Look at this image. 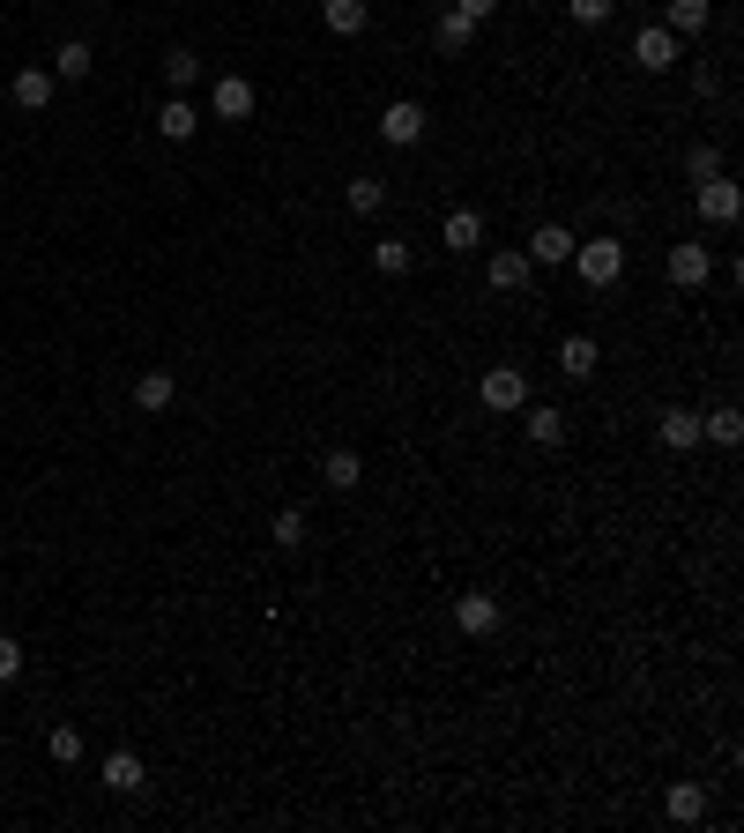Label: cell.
<instances>
[{"label":"cell","instance_id":"11","mask_svg":"<svg viewBox=\"0 0 744 833\" xmlns=\"http://www.w3.org/2000/svg\"><path fill=\"white\" fill-rule=\"evenodd\" d=\"M454 625H462L470 640L499 633V595H462V603H454Z\"/></svg>","mask_w":744,"mask_h":833},{"label":"cell","instance_id":"34","mask_svg":"<svg viewBox=\"0 0 744 833\" xmlns=\"http://www.w3.org/2000/svg\"><path fill=\"white\" fill-rule=\"evenodd\" d=\"M454 8H470V16H476V23H484V16H492V8H499V0H454Z\"/></svg>","mask_w":744,"mask_h":833},{"label":"cell","instance_id":"5","mask_svg":"<svg viewBox=\"0 0 744 833\" xmlns=\"http://www.w3.org/2000/svg\"><path fill=\"white\" fill-rule=\"evenodd\" d=\"M707 275H715V261H707V245H700V239L670 245V283H677V291H700Z\"/></svg>","mask_w":744,"mask_h":833},{"label":"cell","instance_id":"16","mask_svg":"<svg viewBox=\"0 0 744 833\" xmlns=\"http://www.w3.org/2000/svg\"><path fill=\"white\" fill-rule=\"evenodd\" d=\"M194 127H201V112L187 98H164V112H157V134L164 142H194Z\"/></svg>","mask_w":744,"mask_h":833},{"label":"cell","instance_id":"20","mask_svg":"<svg viewBox=\"0 0 744 833\" xmlns=\"http://www.w3.org/2000/svg\"><path fill=\"white\" fill-rule=\"evenodd\" d=\"M707 16H715V8H707V0H670V38H700V30H707Z\"/></svg>","mask_w":744,"mask_h":833},{"label":"cell","instance_id":"25","mask_svg":"<svg viewBox=\"0 0 744 833\" xmlns=\"http://www.w3.org/2000/svg\"><path fill=\"white\" fill-rule=\"evenodd\" d=\"M343 201H350V209H358V217H372V209L388 201V187H380V179H372V172H358V179H350V187H343Z\"/></svg>","mask_w":744,"mask_h":833},{"label":"cell","instance_id":"3","mask_svg":"<svg viewBox=\"0 0 744 833\" xmlns=\"http://www.w3.org/2000/svg\"><path fill=\"white\" fill-rule=\"evenodd\" d=\"M693 201H700V217H707V223H737L744 217L737 179H693Z\"/></svg>","mask_w":744,"mask_h":833},{"label":"cell","instance_id":"6","mask_svg":"<svg viewBox=\"0 0 744 833\" xmlns=\"http://www.w3.org/2000/svg\"><path fill=\"white\" fill-rule=\"evenodd\" d=\"M529 269H536V261H529L521 245H499L492 261H484V283H492V291H529Z\"/></svg>","mask_w":744,"mask_h":833},{"label":"cell","instance_id":"17","mask_svg":"<svg viewBox=\"0 0 744 833\" xmlns=\"http://www.w3.org/2000/svg\"><path fill=\"white\" fill-rule=\"evenodd\" d=\"M142 782H149V766L134 760V752H112V760H104V789H112V796H134Z\"/></svg>","mask_w":744,"mask_h":833},{"label":"cell","instance_id":"32","mask_svg":"<svg viewBox=\"0 0 744 833\" xmlns=\"http://www.w3.org/2000/svg\"><path fill=\"white\" fill-rule=\"evenodd\" d=\"M685 172H693V179H722V149H707V142H700L693 157H685Z\"/></svg>","mask_w":744,"mask_h":833},{"label":"cell","instance_id":"33","mask_svg":"<svg viewBox=\"0 0 744 833\" xmlns=\"http://www.w3.org/2000/svg\"><path fill=\"white\" fill-rule=\"evenodd\" d=\"M164 74H172V90H187V82L201 74V60H194V52H172V60H164Z\"/></svg>","mask_w":744,"mask_h":833},{"label":"cell","instance_id":"27","mask_svg":"<svg viewBox=\"0 0 744 833\" xmlns=\"http://www.w3.org/2000/svg\"><path fill=\"white\" fill-rule=\"evenodd\" d=\"M372 269H380V275H410V245L380 239V245H372Z\"/></svg>","mask_w":744,"mask_h":833},{"label":"cell","instance_id":"24","mask_svg":"<svg viewBox=\"0 0 744 833\" xmlns=\"http://www.w3.org/2000/svg\"><path fill=\"white\" fill-rule=\"evenodd\" d=\"M700 440L737 446V440H744V416H737V410H707V416H700Z\"/></svg>","mask_w":744,"mask_h":833},{"label":"cell","instance_id":"13","mask_svg":"<svg viewBox=\"0 0 744 833\" xmlns=\"http://www.w3.org/2000/svg\"><path fill=\"white\" fill-rule=\"evenodd\" d=\"M655 432H663L670 454H693V446H700V410H663V424H655Z\"/></svg>","mask_w":744,"mask_h":833},{"label":"cell","instance_id":"15","mask_svg":"<svg viewBox=\"0 0 744 833\" xmlns=\"http://www.w3.org/2000/svg\"><path fill=\"white\" fill-rule=\"evenodd\" d=\"M595 365H603V350H595V335H566V343H559V372H566V380H589Z\"/></svg>","mask_w":744,"mask_h":833},{"label":"cell","instance_id":"29","mask_svg":"<svg viewBox=\"0 0 744 833\" xmlns=\"http://www.w3.org/2000/svg\"><path fill=\"white\" fill-rule=\"evenodd\" d=\"M46 752H52L60 766H74V760H82V730H68V722H60V730L46 736Z\"/></svg>","mask_w":744,"mask_h":833},{"label":"cell","instance_id":"7","mask_svg":"<svg viewBox=\"0 0 744 833\" xmlns=\"http://www.w3.org/2000/svg\"><path fill=\"white\" fill-rule=\"evenodd\" d=\"M209 104H217V120H253V82L247 74H217Z\"/></svg>","mask_w":744,"mask_h":833},{"label":"cell","instance_id":"18","mask_svg":"<svg viewBox=\"0 0 744 833\" xmlns=\"http://www.w3.org/2000/svg\"><path fill=\"white\" fill-rule=\"evenodd\" d=\"M321 484H328V491H358V484H365V462H358L350 446H335V454L321 462Z\"/></svg>","mask_w":744,"mask_h":833},{"label":"cell","instance_id":"26","mask_svg":"<svg viewBox=\"0 0 744 833\" xmlns=\"http://www.w3.org/2000/svg\"><path fill=\"white\" fill-rule=\"evenodd\" d=\"M529 440H536V446H559V440H566V416L536 402V410H529Z\"/></svg>","mask_w":744,"mask_h":833},{"label":"cell","instance_id":"21","mask_svg":"<svg viewBox=\"0 0 744 833\" xmlns=\"http://www.w3.org/2000/svg\"><path fill=\"white\" fill-rule=\"evenodd\" d=\"M172 394H179L172 372H142L134 380V410H172Z\"/></svg>","mask_w":744,"mask_h":833},{"label":"cell","instance_id":"23","mask_svg":"<svg viewBox=\"0 0 744 833\" xmlns=\"http://www.w3.org/2000/svg\"><path fill=\"white\" fill-rule=\"evenodd\" d=\"M670 819H677V826L707 819V789H700V782H677V789H670Z\"/></svg>","mask_w":744,"mask_h":833},{"label":"cell","instance_id":"30","mask_svg":"<svg viewBox=\"0 0 744 833\" xmlns=\"http://www.w3.org/2000/svg\"><path fill=\"white\" fill-rule=\"evenodd\" d=\"M566 16H573V23H611V16H619V0H566Z\"/></svg>","mask_w":744,"mask_h":833},{"label":"cell","instance_id":"28","mask_svg":"<svg viewBox=\"0 0 744 833\" xmlns=\"http://www.w3.org/2000/svg\"><path fill=\"white\" fill-rule=\"evenodd\" d=\"M269 536L283 543V551H298V543H305V514H298V506H283V514L269 521Z\"/></svg>","mask_w":744,"mask_h":833},{"label":"cell","instance_id":"9","mask_svg":"<svg viewBox=\"0 0 744 833\" xmlns=\"http://www.w3.org/2000/svg\"><path fill=\"white\" fill-rule=\"evenodd\" d=\"M440 245H446V253H476V245H484V217H476V209H446Z\"/></svg>","mask_w":744,"mask_h":833},{"label":"cell","instance_id":"22","mask_svg":"<svg viewBox=\"0 0 744 833\" xmlns=\"http://www.w3.org/2000/svg\"><path fill=\"white\" fill-rule=\"evenodd\" d=\"M90 68H98V52L82 46V38H68V46L52 52V74H60V82H82V74H90Z\"/></svg>","mask_w":744,"mask_h":833},{"label":"cell","instance_id":"31","mask_svg":"<svg viewBox=\"0 0 744 833\" xmlns=\"http://www.w3.org/2000/svg\"><path fill=\"white\" fill-rule=\"evenodd\" d=\"M16 678H23V640L0 633V685H16Z\"/></svg>","mask_w":744,"mask_h":833},{"label":"cell","instance_id":"14","mask_svg":"<svg viewBox=\"0 0 744 833\" xmlns=\"http://www.w3.org/2000/svg\"><path fill=\"white\" fill-rule=\"evenodd\" d=\"M633 60H641V74H663L670 60H677V38H670V30H641V38H633Z\"/></svg>","mask_w":744,"mask_h":833},{"label":"cell","instance_id":"4","mask_svg":"<svg viewBox=\"0 0 744 833\" xmlns=\"http://www.w3.org/2000/svg\"><path fill=\"white\" fill-rule=\"evenodd\" d=\"M380 142H395V149L424 142V104L418 98H395L388 112H380Z\"/></svg>","mask_w":744,"mask_h":833},{"label":"cell","instance_id":"1","mask_svg":"<svg viewBox=\"0 0 744 833\" xmlns=\"http://www.w3.org/2000/svg\"><path fill=\"white\" fill-rule=\"evenodd\" d=\"M573 269H581V283L611 291V283L625 275V245L619 239H573Z\"/></svg>","mask_w":744,"mask_h":833},{"label":"cell","instance_id":"10","mask_svg":"<svg viewBox=\"0 0 744 833\" xmlns=\"http://www.w3.org/2000/svg\"><path fill=\"white\" fill-rule=\"evenodd\" d=\"M529 261H544V269L573 261V231L566 223H536V231H529Z\"/></svg>","mask_w":744,"mask_h":833},{"label":"cell","instance_id":"19","mask_svg":"<svg viewBox=\"0 0 744 833\" xmlns=\"http://www.w3.org/2000/svg\"><path fill=\"white\" fill-rule=\"evenodd\" d=\"M476 46V16L470 8H446L440 16V52H470Z\"/></svg>","mask_w":744,"mask_h":833},{"label":"cell","instance_id":"8","mask_svg":"<svg viewBox=\"0 0 744 833\" xmlns=\"http://www.w3.org/2000/svg\"><path fill=\"white\" fill-rule=\"evenodd\" d=\"M52 90H60V74H52V68H23L16 82H8V98L23 104V112H46V104H52Z\"/></svg>","mask_w":744,"mask_h":833},{"label":"cell","instance_id":"12","mask_svg":"<svg viewBox=\"0 0 744 833\" xmlns=\"http://www.w3.org/2000/svg\"><path fill=\"white\" fill-rule=\"evenodd\" d=\"M321 23L335 30V38H365L372 8H365V0H321Z\"/></svg>","mask_w":744,"mask_h":833},{"label":"cell","instance_id":"2","mask_svg":"<svg viewBox=\"0 0 744 833\" xmlns=\"http://www.w3.org/2000/svg\"><path fill=\"white\" fill-rule=\"evenodd\" d=\"M476 394H484V410H499V416H506V410H529V372H514V365H492Z\"/></svg>","mask_w":744,"mask_h":833}]
</instances>
